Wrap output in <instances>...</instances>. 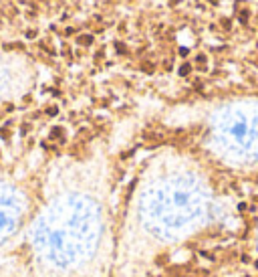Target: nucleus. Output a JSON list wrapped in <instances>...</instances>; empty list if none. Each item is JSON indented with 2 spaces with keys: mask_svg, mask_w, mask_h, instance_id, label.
<instances>
[{
  "mask_svg": "<svg viewBox=\"0 0 258 277\" xmlns=\"http://www.w3.org/2000/svg\"><path fill=\"white\" fill-rule=\"evenodd\" d=\"M256 267H258V263H256Z\"/></svg>",
  "mask_w": 258,
  "mask_h": 277,
  "instance_id": "1",
  "label": "nucleus"
}]
</instances>
